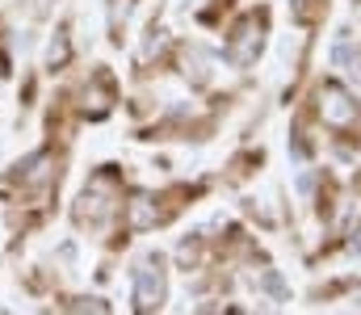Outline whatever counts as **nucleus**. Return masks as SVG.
<instances>
[{
  "label": "nucleus",
  "instance_id": "f257e3e1",
  "mask_svg": "<svg viewBox=\"0 0 361 315\" xmlns=\"http://www.w3.org/2000/svg\"><path fill=\"white\" fill-rule=\"evenodd\" d=\"M152 269H156L152 261L139 269V307H160V299H164V278Z\"/></svg>",
  "mask_w": 361,
  "mask_h": 315
},
{
  "label": "nucleus",
  "instance_id": "f03ea898",
  "mask_svg": "<svg viewBox=\"0 0 361 315\" xmlns=\"http://www.w3.org/2000/svg\"><path fill=\"white\" fill-rule=\"evenodd\" d=\"M324 118L336 122V126L353 122V105H349V97H345L341 89H328V93H324Z\"/></svg>",
  "mask_w": 361,
  "mask_h": 315
}]
</instances>
